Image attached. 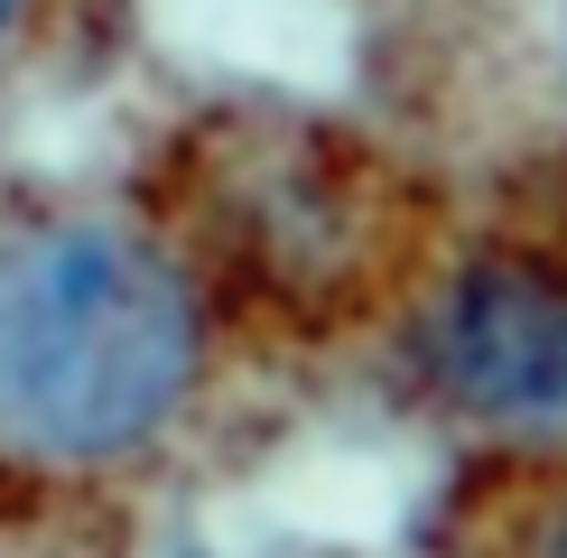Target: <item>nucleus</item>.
Returning <instances> with one entry per match:
<instances>
[{"mask_svg": "<svg viewBox=\"0 0 567 558\" xmlns=\"http://www.w3.org/2000/svg\"><path fill=\"white\" fill-rule=\"evenodd\" d=\"M205 308L168 242L131 224H29L0 242V447L112 465L196 401Z\"/></svg>", "mask_w": 567, "mask_h": 558, "instance_id": "1", "label": "nucleus"}, {"mask_svg": "<svg viewBox=\"0 0 567 558\" xmlns=\"http://www.w3.org/2000/svg\"><path fill=\"white\" fill-rule=\"evenodd\" d=\"M400 372L465 447L522 475L567 465V242L456 251L400 326Z\"/></svg>", "mask_w": 567, "mask_h": 558, "instance_id": "2", "label": "nucleus"}, {"mask_svg": "<svg viewBox=\"0 0 567 558\" xmlns=\"http://www.w3.org/2000/svg\"><path fill=\"white\" fill-rule=\"evenodd\" d=\"M503 558H567V465L530 475V503L512 512V540Z\"/></svg>", "mask_w": 567, "mask_h": 558, "instance_id": "3", "label": "nucleus"}, {"mask_svg": "<svg viewBox=\"0 0 567 558\" xmlns=\"http://www.w3.org/2000/svg\"><path fill=\"white\" fill-rule=\"evenodd\" d=\"M549 75H558V112H567V0H558V38H549Z\"/></svg>", "mask_w": 567, "mask_h": 558, "instance_id": "4", "label": "nucleus"}, {"mask_svg": "<svg viewBox=\"0 0 567 558\" xmlns=\"http://www.w3.org/2000/svg\"><path fill=\"white\" fill-rule=\"evenodd\" d=\"M10 19H19V0H0V29H10Z\"/></svg>", "mask_w": 567, "mask_h": 558, "instance_id": "5", "label": "nucleus"}]
</instances>
